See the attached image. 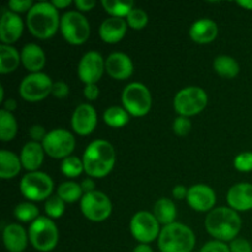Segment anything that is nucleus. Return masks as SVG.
Listing matches in <instances>:
<instances>
[{"instance_id": "423d86ee", "label": "nucleus", "mask_w": 252, "mask_h": 252, "mask_svg": "<svg viewBox=\"0 0 252 252\" xmlns=\"http://www.w3.org/2000/svg\"><path fill=\"white\" fill-rule=\"evenodd\" d=\"M59 30L63 38L71 46L86 43L91 33L89 20L78 10H70L62 15Z\"/></svg>"}, {"instance_id": "7c9ffc66", "label": "nucleus", "mask_w": 252, "mask_h": 252, "mask_svg": "<svg viewBox=\"0 0 252 252\" xmlns=\"http://www.w3.org/2000/svg\"><path fill=\"white\" fill-rule=\"evenodd\" d=\"M101 5H102L103 10L110 15V17H120V19H126L129 12L134 9V1L132 0H127V1L102 0Z\"/></svg>"}, {"instance_id": "f03ea898", "label": "nucleus", "mask_w": 252, "mask_h": 252, "mask_svg": "<svg viewBox=\"0 0 252 252\" xmlns=\"http://www.w3.org/2000/svg\"><path fill=\"white\" fill-rule=\"evenodd\" d=\"M84 170L93 179H103L113 170L116 152L113 145L105 139H96L86 147L83 154Z\"/></svg>"}, {"instance_id": "c03bdc74", "label": "nucleus", "mask_w": 252, "mask_h": 252, "mask_svg": "<svg viewBox=\"0 0 252 252\" xmlns=\"http://www.w3.org/2000/svg\"><path fill=\"white\" fill-rule=\"evenodd\" d=\"M98 95H100V89H98L97 84L85 85V88H84V96H85L86 100L95 101L98 97Z\"/></svg>"}, {"instance_id": "603ef678", "label": "nucleus", "mask_w": 252, "mask_h": 252, "mask_svg": "<svg viewBox=\"0 0 252 252\" xmlns=\"http://www.w3.org/2000/svg\"><path fill=\"white\" fill-rule=\"evenodd\" d=\"M236 4L245 10H252V0H241V1H238Z\"/></svg>"}, {"instance_id": "3c124183", "label": "nucleus", "mask_w": 252, "mask_h": 252, "mask_svg": "<svg viewBox=\"0 0 252 252\" xmlns=\"http://www.w3.org/2000/svg\"><path fill=\"white\" fill-rule=\"evenodd\" d=\"M133 252H154L148 244H139L133 249Z\"/></svg>"}, {"instance_id": "8fccbe9b", "label": "nucleus", "mask_w": 252, "mask_h": 252, "mask_svg": "<svg viewBox=\"0 0 252 252\" xmlns=\"http://www.w3.org/2000/svg\"><path fill=\"white\" fill-rule=\"evenodd\" d=\"M52 4H53V6L56 7L57 10H63V9H66L68 6H70L73 2L70 1V0H53V1H51Z\"/></svg>"}, {"instance_id": "4468645a", "label": "nucleus", "mask_w": 252, "mask_h": 252, "mask_svg": "<svg viewBox=\"0 0 252 252\" xmlns=\"http://www.w3.org/2000/svg\"><path fill=\"white\" fill-rule=\"evenodd\" d=\"M103 57L96 51H89L81 57L78 64V76L85 85L97 84L106 71Z\"/></svg>"}, {"instance_id": "4c0bfd02", "label": "nucleus", "mask_w": 252, "mask_h": 252, "mask_svg": "<svg viewBox=\"0 0 252 252\" xmlns=\"http://www.w3.org/2000/svg\"><path fill=\"white\" fill-rule=\"evenodd\" d=\"M234 167L240 172L252 171V152L240 153L234 159Z\"/></svg>"}, {"instance_id": "f3484780", "label": "nucleus", "mask_w": 252, "mask_h": 252, "mask_svg": "<svg viewBox=\"0 0 252 252\" xmlns=\"http://www.w3.org/2000/svg\"><path fill=\"white\" fill-rule=\"evenodd\" d=\"M25 24L19 14L2 10L1 19H0V41L1 44L11 46L17 42L24 33Z\"/></svg>"}, {"instance_id": "a19ab883", "label": "nucleus", "mask_w": 252, "mask_h": 252, "mask_svg": "<svg viewBox=\"0 0 252 252\" xmlns=\"http://www.w3.org/2000/svg\"><path fill=\"white\" fill-rule=\"evenodd\" d=\"M230 252H252V245L244 238H236L229 244Z\"/></svg>"}, {"instance_id": "f257e3e1", "label": "nucleus", "mask_w": 252, "mask_h": 252, "mask_svg": "<svg viewBox=\"0 0 252 252\" xmlns=\"http://www.w3.org/2000/svg\"><path fill=\"white\" fill-rule=\"evenodd\" d=\"M240 216L230 207H217L207 214L204 219L206 230L214 240L230 243L238 238L241 230Z\"/></svg>"}, {"instance_id": "37998d69", "label": "nucleus", "mask_w": 252, "mask_h": 252, "mask_svg": "<svg viewBox=\"0 0 252 252\" xmlns=\"http://www.w3.org/2000/svg\"><path fill=\"white\" fill-rule=\"evenodd\" d=\"M46 129H44L43 126L41 125H33L31 128L29 129V134L31 137L32 142H37V143H42L44 140L47 135Z\"/></svg>"}, {"instance_id": "de8ad7c7", "label": "nucleus", "mask_w": 252, "mask_h": 252, "mask_svg": "<svg viewBox=\"0 0 252 252\" xmlns=\"http://www.w3.org/2000/svg\"><path fill=\"white\" fill-rule=\"evenodd\" d=\"M80 186L81 189H83L84 194L96 191V184L95 181H94L93 177H86V179H84L83 181L80 182Z\"/></svg>"}, {"instance_id": "f8f14e48", "label": "nucleus", "mask_w": 252, "mask_h": 252, "mask_svg": "<svg viewBox=\"0 0 252 252\" xmlns=\"http://www.w3.org/2000/svg\"><path fill=\"white\" fill-rule=\"evenodd\" d=\"M75 138L69 130L63 128L49 130L42 142L46 154L52 159H65L70 157L75 149Z\"/></svg>"}, {"instance_id": "c9c22d12", "label": "nucleus", "mask_w": 252, "mask_h": 252, "mask_svg": "<svg viewBox=\"0 0 252 252\" xmlns=\"http://www.w3.org/2000/svg\"><path fill=\"white\" fill-rule=\"evenodd\" d=\"M128 26L133 30H143L149 22V16L147 12L140 7H134L132 11L129 12L127 17H126Z\"/></svg>"}, {"instance_id": "412c9836", "label": "nucleus", "mask_w": 252, "mask_h": 252, "mask_svg": "<svg viewBox=\"0 0 252 252\" xmlns=\"http://www.w3.org/2000/svg\"><path fill=\"white\" fill-rule=\"evenodd\" d=\"M128 24L126 19L107 17L102 21L98 29V34L105 43L116 44L125 38L127 33Z\"/></svg>"}, {"instance_id": "c756f323", "label": "nucleus", "mask_w": 252, "mask_h": 252, "mask_svg": "<svg viewBox=\"0 0 252 252\" xmlns=\"http://www.w3.org/2000/svg\"><path fill=\"white\" fill-rule=\"evenodd\" d=\"M17 134V121L11 112L2 108L0 111V139L6 143L14 139Z\"/></svg>"}, {"instance_id": "6e6552de", "label": "nucleus", "mask_w": 252, "mask_h": 252, "mask_svg": "<svg viewBox=\"0 0 252 252\" xmlns=\"http://www.w3.org/2000/svg\"><path fill=\"white\" fill-rule=\"evenodd\" d=\"M123 108L133 117H143L152 110L153 98L150 90L142 83H130L123 89Z\"/></svg>"}, {"instance_id": "0eeeda50", "label": "nucleus", "mask_w": 252, "mask_h": 252, "mask_svg": "<svg viewBox=\"0 0 252 252\" xmlns=\"http://www.w3.org/2000/svg\"><path fill=\"white\" fill-rule=\"evenodd\" d=\"M172 105L177 115L189 118L204 111L208 105V95L199 86H187L175 95Z\"/></svg>"}, {"instance_id": "4be33fe9", "label": "nucleus", "mask_w": 252, "mask_h": 252, "mask_svg": "<svg viewBox=\"0 0 252 252\" xmlns=\"http://www.w3.org/2000/svg\"><path fill=\"white\" fill-rule=\"evenodd\" d=\"M189 37L198 44L212 43L219 33L217 22L211 19H199L194 21L189 27Z\"/></svg>"}, {"instance_id": "bb28decb", "label": "nucleus", "mask_w": 252, "mask_h": 252, "mask_svg": "<svg viewBox=\"0 0 252 252\" xmlns=\"http://www.w3.org/2000/svg\"><path fill=\"white\" fill-rule=\"evenodd\" d=\"M21 63V53L15 47L0 44V73L2 75L14 73Z\"/></svg>"}, {"instance_id": "9b49d317", "label": "nucleus", "mask_w": 252, "mask_h": 252, "mask_svg": "<svg viewBox=\"0 0 252 252\" xmlns=\"http://www.w3.org/2000/svg\"><path fill=\"white\" fill-rule=\"evenodd\" d=\"M83 216L94 223H101L112 214V202L110 197L101 191L85 193L80 201Z\"/></svg>"}, {"instance_id": "aec40b11", "label": "nucleus", "mask_w": 252, "mask_h": 252, "mask_svg": "<svg viewBox=\"0 0 252 252\" xmlns=\"http://www.w3.org/2000/svg\"><path fill=\"white\" fill-rule=\"evenodd\" d=\"M29 231L20 224H7L2 229V243L7 252H24L29 245Z\"/></svg>"}, {"instance_id": "2eb2a0df", "label": "nucleus", "mask_w": 252, "mask_h": 252, "mask_svg": "<svg viewBox=\"0 0 252 252\" xmlns=\"http://www.w3.org/2000/svg\"><path fill=\"white\" fill-rule=\"evenodd\" d=\"M186 201L193 211L199 213H209L212 209L216 208L217 194L208 185L197 184L189 189Z\"/></svg>"}, {"instance_id": "9d476101", "label": "nucleus", "mask_w": 252, "mask_h": 252, "mask_svg": "<svg viewBox=\"0 0 252 252\" xmlns=\"http://www.w3.org/2000/svg\"><path fill=\"white\" fill-rule=\"evenodd\" d=\"M53 81L44 73H32L25 76L19 86V94L27 102H39L52 95Z\"/></svg>"}, {"instance_id": "393cba45", "label": "nucleus", "mask_w": 252, "mask_h": 252, "mask_svg": "<svg viewBox=\"0 0 252 252\" xmlns=\"http://www.w3.org/2000/svg\"><path fill=\"white\" fill-rule=\"evenodd\" d=\"M22 167L20 157L10 150L2 149L0 152V177L2 180H10L20 174Z\"/></svg>"}, {"instance_id": "2f4dec72", "label": "nucleus", "mask_w": 252, "mask_h": 252, "mask_svg": "<svg viewBox=\"0 0 252 252\" xmlns=\"http://www.w3.org/2000/svg\"><path fill=\"white\" fill-rule=\"evenodd\" d=\"M57 194L65 203H75V202L81 201L84 192L80 184H76L74 181H65L59 185L58 189H57Z\"/></svg>"}, {"instance_id": "473e14b6", "label": "nucleus", "mask_w": 252, "mask_h": 252, "mask_svg": "<svg viewBox=\"0 0 252 252\" xmlns=\"http://www.w3.org/2000/svg\"><path fill=\"white\" fill-rule=\"evenodd\" d=\"M14 216L21 223H33L39 218V209L31 202H22L14 208Z\"/></svg>"}, {"instance_id": "f704fd0d", "label": "nucleus", "mask_w": 252, "mask_h": 252, "mask_svg": "<svg viewBox=\"0 0 252 252\" xmlns=\"http://www.w3.org/2000/svg\"><path fill=\"white\" fill-rule=\"evenodd\" d=\"M44 212H46V217H48L52 220L62 218L65 212V202L58 194H54V196L52 194L44 203Z\"/></svg>"}, {"instance_id": "ea45409f", "label": "nucleus", "mask_w": 252, "mask_h": 252, "mask_svg": "<svg viewBox=\"0 0 252 252\" xmlns=\"http://www.w3.org/2000/svg\"><path fill=\"white\" fill-rule=\"evenodd\" d=\"M199 252H230L229 245L219 240H212L204 244Z\"/></svg>"}, {"instance_id": "09e8293b", "label": "nucleus", "mask_w": 252, "mask_h": 252, "mask_svg": "<svg viewBox=\"0 0 252 252\" xmlns=\"http://www.w3.org/2000/svg\"><path fill=\"white\" fill-rule=\"evenodd\" d=\"M17 108V101L15 98H7L4 101V110L7 112H14Z\"/></svg>"}, {"instance_id": "1a4fd4ad", "label": "nucleus", "mask_w": 252, "mask_h": 252, "mask_svg": "<svg viewBox=\"0 0 252 252\" xmlns=\"http://www.w3.org/2000/svg\"><path fill=\"white\" fill-rule=\"evenodd\" d=\"M54 182L42 171L27 172L20 181V192L30 202L47 201L53 193Z\"/></svg>"}, {"instance_id": "b1692460", "label": "nucleus", "mask_w": 252, "mask_h": 252, "mask_svg": "<svg viewBox=\"0 0 252 252\" xmlns=\"http://www.w3.org/2000/svg\"><path fill=\"white\" fill-rule=\"evenodd\" d=\"M21 64L24 68L32 73H41L46 65V54L42 47L36 43H27L21 49Z\"/></svg>"}, {"instance_id": "49530a36", "label": "nucleus", "mask_w": 252, "mask_h": 252, "mask_svg": "<svg viewBox=\"0 0 252 252\" xmlns=\"http://www.w3.org/2000/svg\"><path fill=\"white\" fill-rule=\"evenodd\" d=\"M187 193H189V189H186V186L184 185H176L172 189V197L177 201H182V199L187 198Z\"/></svg>"}, {"instance_id": "dca6fc26", "label": "nucleus", "mask_w": 252, "mask_h": 252, "mask_svg": "<svg viewBox=\"0 0 252 252\" xmlns=\"http://www.w3.org/2000/svg\"><path fill=\"white\" fill-rule=\"evenodd\" d=\"M97 126V112L90 103H80L71 116V128L76 134L90 135Z\"/></svg>"}, {"instance_id": "58836bf2", "label": "nucleus", "mask_w": 252, "mask_h": 252, "mask_svg": "<svg viewBox=\"0 0 252 252\" xmlns=\"http://www.w3.org/2000/svg\"><path fill=\"white\" fill-rule=\"evenodd\" d=\"M32 0H10L7 2L10 11L15 12V14H22V12H29L33 6Z\"/></svg>"}, {"instance_id": "a211bd4d", "label": "nucleus", "mask_w": 252, "mask_h": 252, "mask_svg": "<svg viewBox=\"0 0 252 252\" xmlns=\"http://www.w3.org/2000/svg\"><path fill=\"white\" fill-rule=\"evenodd\" d=\"M105 69L108 76L115 80H127L133 75L134 65L128 54L122 52H113L106 58Z\"/></svg>"}, {"instance_id": "20e7f679", "label": "nucleus", "mask_w": 252, "mask_h": 252, "mask_svg": "<svg viewBox=\"0 0 252 252\" xmlns=\"http://www.w3.org/2000/svg\"><path fill=\"white\" fill-rule=\"evenodd\" d=\"M158 246L160 252H192L196 246V235L186 224L175 221L161 229Z\"/></svg>"}, {"instance_id": "c85d7f7f", "label": "nucleus", "mask_w": 252, "mask_h": 252, "mask_svg": "<svg viewBox=\"0 0 252 252\" xmlns=\"http://www.w3.org/2000/svg\"><path fill=\"white\" fill-rule=\"evenodd\" d=\"M130 115L123 106H111L103 112V122L111 128H122L129 122Z\"/></svg>"}, {"instance_id": "5701e85b", "label": "nucleus", "mask_w": 252, "mask_h": 252, "mask_svg": "<svg viewBox=\"0 0 252 252\" xmlns=\"http://www.w3.org/2000/svg\"><path fill=\"white\" fill-rule=\"evenodd\" d=\"M44 155H46V152H44L42 143L32 142V140L27 142L22 147L21 154H20L22 167L27 172L39 171L38 169L43 164Z\"/></svg>"}, {"instance_id": "72a5a7b5", "label": "nucleus", "mask_w": 252, "mask_h": 252, "mask_svg": "<svg viewBox=\"0 0 252 252\" xmlns=\"http://www.w3.org/2000/svg\"><path fill=\"white\" fill-rule=\"evenodd\" d=\"M61 170L62 174L66 177H78L80 176L83 172H85L84 170V164L83 159L78 157H74V155H70V157L65 158V159L62 160L61 164Z\"/></svg>"}, {"instance_id": "ddd939ff", "label": "nucleus", "mask_w": 252, "mask_h": 252, "mask_svg": "<svg viewBox=\"0 0 252 252\" xmlns=\"http://www.w3.org/2000/svg\"><path fill=\"white\" fill-rule=\"evenodd\" d=\"M129 230L133 238L139 244H148L159 239L161 229L160 223L154 214L147 211L137 212L132 217L129 223Z\"/></svg>"}, {"instance_id": "39448f33", "label": "nucleus", "mask_w": 252, "mask_h": 252, "mask_svg": "<svg viewBox=\"0 0 252 252\" xmlns=\"http://www.w3.org/2000/svg\"><path fill=\"white\" fill-rule=\"evenodd\" d=\"M30 244L34 250L49 252L57 248L59 241V231L56 223L48 217L41 216L29 228Z\"/></svg>"}, {"instance_id": "79ce46f5", "label": "nucleus", "mask_w": 252, "mask_h": 252, "mask_svg": "<svg viewBox=\"0 0 252 252\" xmlns=\"http://www.w3.org/2000/svg\"><path fill=\"white\" fill-rule=\"evenodd\" d=\"M52 95L56 98L63 100L69 95V86L68 84L64 81H56L53 83V88H52Z\"/></svg>"}, {"instance_id": "6ab92c4d", "label": "nucleus", "mask_w": 252, "mask_h": 252, "mask_svg": "<svg viewBox=\"0 0 252 252\" xmlns=\"http://www.w3.org/2000/svg\"><path fill=\"white\" fill-rule=\"evenodd\" d=\"M226 202L236 212H248L252 209V184L240 182L229 189Z\"/></svg>"}, {"instance_id": "e433bc0d", "label": "nucleus", "mask_w": 252, "mask_h": 252, "mask_svg": "<svg viewBox=\"0 0 252 252\" xmlns=\"http://www.w3.org/2000/svg\"><path fill=\"white\" fill-rule=\"evenodd\" d=\"M192 129V122L189 117L177 116L172 123V130L177 137H186Z\"/></svg>"}, {"instance_id": "a878e982", "label": "nucleus", "mask_w": 252, "mask_h": 252, "mask_svg": "<svg viewBox=\"0 0 252 252\" xmlns=\"http://www.w3.org/2000/svg\"><path fill=\"white\" fill-rule=\"evenodd\" d=\"M153 214L158 219L160 225L166 226L176 221L177 209L172 199L160 198L155 202L154 208H153Z\"/></svg>"}, {"instance_id": "cd10ccee", "label": "nucleus", "mask_w": 252, "mask_h": 252, "mask_svg": "<svg viewBox=\"0 0 252 252\" xmlns=\"http://www.w3.org/2000/svg\"><path fill=\"white\" fill-rule=\"evenodd\" d=\"M213 69L219 76L225 79H234L240 73V65L236 59L226 54L216 57L213 62Z\"/></svg>"}, {"instance_id": "7ed1b4c3", "label": "nucleus", "mask_w": 252, "mask_h": 252, "mask_svg": "<svg viewBox=\"0 0 252 252\" xmlns=\"http://www.w3.org/2000/svg\"><path fill=\"white\" fill-rule=\"evenodd\" d=\"M26 26L32 36L49 39L61 29L59 12L52 2H36L26 15Z\"/></svg>"}, {"instance_id": "a18cd8bd", "label": "nucleus", "mask_w": 252, "mask_h": 252, "mask_svg": "<svg viewBox=\"0 0 252 252\" xmlns=\"http://www.w3.org/2000/svg\"><path fill=\"white\" fill-rule=\"evenodd\" d=\"M74 5H75L76 10L83 14V12L91 11L96 6V1L95 0H75Z\"/></svg>"}]
</instances>
